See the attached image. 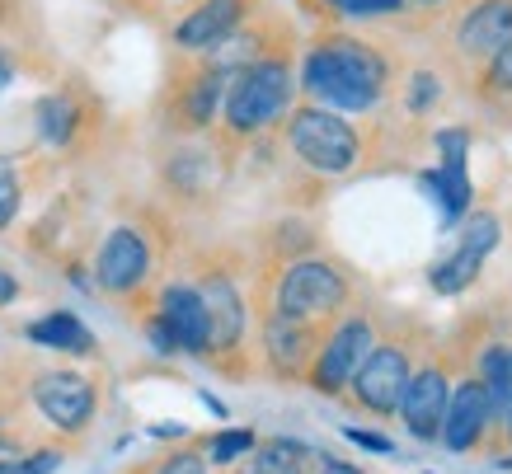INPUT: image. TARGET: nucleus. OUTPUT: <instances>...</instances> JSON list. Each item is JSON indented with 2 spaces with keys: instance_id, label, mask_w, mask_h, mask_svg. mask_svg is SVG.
Returning a JSON list of instances; mask_svg holds the SVG:
<instances>
[{
  "instance_id": "nucleus-35",
  "label": "nucleus",
  "mask_w": 512,
  "mask_h": 474,
  "mask_svg": "<svg viewBox=\"0 0 512 474\" xmlns=\"http://www.w3.org/2000/svg\"><path fill=\"white\" fill-rule=\"evenodd\" d=\"M414 5H442V0H414Z\"/></svg>"
},
{
  "instance_id": "nucleus-30",
  "label": "nucleus",
  "mask_w": 512,
  "mask_h": 474,
  "mask_svg": "<svg viewBox=\"0 0 512 474\" xmlns=\"http://www.w3.org/2000/svg\"><path fill=\"white\" fill-rule=\"evenodd\" d=\"M348 442L367 446V451H381V456H386V451H390V442H386V437H376V432H362V428H348Z\"/></svg>"
},
{
  "instance_id": "nucleus-2",
  "label": "nucleus",
  "mask_w": 512,
  "mask_h": 474,
  "mask_svg": "<svg viewBox=\"0 0 512 474\" xmlns=\"http://www.w3.org/2000/svg\"><path fill=\"white\" fill-rule=\"evenodd\" d=\"M292 94H296L292 66H287V57H278V52L240 66V71H231L226 94H221V118H226V132H231L235 141L259 137L264 127H273L282 113L292 108Z\"/></svg>"
},
{
  "instance_id": "nucleus-31",
  "label": "nucleus",
  "mask_w": 512,
  "mask_h": 474,
  "mask_svg": "<svg viewBox=\"0 0 512 474\" xmlns=\"http://www.w3.org/2000/svg\"><path fill=\"white\" fill-rule=\"evenodd\" d=\"M10 301H19V277L10 268H0V310L10 306Z\"/></svg>"
},
{
  "instance_id": "nucleus-8",
  "label": "nucleus",
  "mask_w": 512,
  "mask_h": 474,
  "mask_svg": "<svg viewBox=\"0 0 512 474\" xmlns=\"http://www.w3.org/2000/svg\"><path fill=\"white\" fill-rule=\"evenodd\" d=\"M409 385V352L400 343H372V352L362 357V367L353 371V395L357 404L376 418L400 409V395Z\"/></svg>"
},
{
  "instance_id": "nucleus-34",
  "label": "nucleus",
  "mask_w": 512,
  "mask_h": 474,
  "mask_svg": "<svg viewBox=\"0 0 512 474\" xmlns=\"http://www.w3.org/2000/svg\"><path fill=\"white\" fill-rule=\"evenodd\" d=\"M503 423H508V437H512V404H508V418H503Z\"/></svg>"
},
{
  "instance_id": "nucleus-24",
  "label": "nucleus",
  "mask_w": 512,
  "mask_h": 474,
  "mask_svg": "<svg viewBox=\"0 0 512 474\" xmlns=\"http://www.w3.org/2000/svg\"><path fill=\"white\" fill-rule=\"evenodd\" d=\"M19 202H24V179H19L15 165H5V160H0V230L19 216Z\"/></svg>"
},
{
  "instance_id": "nucleus-32",
  "label": "nucleus",
  "mask_w": 512,
  "mask_h": 474,
  "mask_svg": "<svg viewBox=\"0 0 512 474\" xmlns=\"http://www.w3.org/2000/svg\"><path fill=\"white\" fill-rule=\"evenodd\" d=\"M320 474H362L357 465H348V460H339V456H325L320 460Z\"/></svg>"
},
{
  "instance_id": "nucleus-38",
  "label": "nucleus",
  "mask_w": 512,
  "mask_h": 474,
  "mask_svg": "<svg viewBox=\"0 0 512 474\" xmlns=\"http://www.w3.org/2000/svg\"><path fill=\"white\" fill-rule=\"evenodd\" d=\"M156 5H160V0H156Z\"/></svg>"
},
{
  "instance_id": "nucleus-17",
  "label": "nucleus",
  "mask_w": 512,
  "mask_h": 474,
  "mask_svg": "<svg viewBox=\"0 0 512 474\" xmlns=\"http://www.w3.org/2000/svg\"><path fill=\"white\" fill-rule=\"evenodd\" d=\"M264 352L278 376H306L315 362V324L311 320H287V315H268L264 320Z\"/></svg>"
},
{
  "instance_id": "nucleus-7",
  "label": "nucleus",
  "mask_w": 512,
  "mask_h": 474,
  "mask_svg": "<svg viewBox=\"0 0 512 474\" xmlns=\"http://www.w3.org/2000/svg\"><path fill=\"white\" fill-rule=\"evenodd\" d=\"M367 352H372V320H367V315H348V320L315 348L311 385L320 395H339L343 385L353 381V371L362 367Z\"/></svg>"
},
{
  "instance_id": "nucleus-12",
  "label": "nucleus",
  "mask_w": 512,
  "mask_h": 474,
  "mask_svg": "<svg viewBox=\"0 0 512 474\" xmlns=\"http://www.w3.org/2000/svg\"><path fill=\"white\" fill-rule=\"evenodd\" d=\"M498 245V216L489 212H475L466 221V230H461V245H456V254H451L447 263H437L433 268V291H442V296H456V291H466L475 277H480V263L484 254Z\"/></svg>"
},
{
  "instance_id": "nucleus-26",
  "label": "nucleus",
  "mask_w": 512,
  "mask_h": 474,
  "mask_svg": "<svg viewBox=\"0 0 512 474\" xmlns=\"http://www.w3.org/2000/svg\"><path fill=\"white\" fill-rule=\"evenodd\" d=\"M437 90H442V85H437L433 71H419V76L409 80V99H404V104H409V113H423L428 104H437Z\"/></svg>"
},
{
  "instance_id": "nucleus-36",
  "label": "nucleus",
  "mask_w": 512,
  "mask_h": 474,
  "mask_svg": "<svg viewBox=\"0 0 512 474\" xmlns=\"http://www.w3.org/2000/svg\"><path fill=\"white\" fill-rule=\"evenodd\" d=\"M0 442H5V418H0Z\"/></svg>"
},
{
  "instance_id": "nucleus-13",
  "label": "nucleus",
  "mask_w": 512,
  "mask_h": 474,
  "mask_svg": "<svg viewBox=\"0 0 512 474\" xmlns=\"http://www.w3.org/2000/svg\"><path fill=\"white\" fill-rule=\"evenodd\" d=\"M447 399H451V385H447V371L442 367H423L419 376H409V385H404V395H400L404 428L414 432L419 442H433L437 432H442Z\"/></svg>"
},
{
  "instance_id": "nucleus-4",
  "label": "nucleus",
  "mask_w": 512,
  "mask_h": 474,
  "mask_svg": "<svg viewBox=\"0 0 512 474\" xmlns=\"http://www.w3.org/2000/svg\"><path fill=\"white\" fill-rule=\"evenodd\" d=\"M348 301V277L329 259H296L282 268L278 291H273V310L287 320H329L334 310Z\"/></svg>"
},
{
  "instance_id": "nucleus-16",
  "label": "nucleus",
  "mask_w": 512,
  "mask_h": 474,
  "mask_svg": "<svg viewBox=\"0 0 512 474\" xmlns=\"http://www.w3.org/2000/svg\"><path fill=\"white\" fill-rule=\"evenodd\" d=\"M489 423H494V418H489L484 385L480 381H461L447 399V413H442V432H437V437H442L451 451H470V446L484 442Z\"/></svg>"
},
{
  "instance_id": "nucleus-5",
  "label": "nucleus",
  "mask_w": 512,
  "mask_h": 474,
  "mask_svg": "<svg viewBox=\"0 0 512 474\" xmlns=\"http://www.w3.org/2000/svg\"><path fill=\"white\" fill-rule=\"evenodd\" d=\"M198 296H202V310H207V357L240 352L249 315H245V296L235 287V277L226 268H207L198 277Z\"/></svg>"
},
{
  "instance_id": "nucleus-14",
  "label": "nucleus",
  "mask_w": 512,
  "mask_h": 474,
  "mask_svg": "<svg viewBox=\"0 0 512 474\" xmlns=\"http://www.w3.org/2000/svg\"><path fill=\"white\" fill-rule=\"evenodd\" d=\"M512 43V0H480L456 24V47L470 62H489L498 47Z\"/></svg>"
},
{
  "instance_id": "nucleus-1",
  "label": "nucleus",
  "mask_w": 512,
  "mask_h": 474,
  "mask_svg": "<svg viewBox=\"0 0 512 474\" xmlns=\"http://www.w3.org/2000/svg\"><path fill=\"white\" fill-rule=\"evenodd\" d=\"M390 66L372 43L348 38V33H325L306 47L301 57V90L320 108L334 113H367L386 94Z\"/></svg>"
},
{
  "instance_id": "nucleus-28",
  "label": "nucleus",
  "mask_w": 512,
  "mask_h": 474,
  "mask_svg": "<svg viewBox=\"0 0 512 474\" xmlns=\"http://www.w3.org/2000/svg\"><path fill=\"white\" fill-rule=\"evenodd\" d=\"M15 76H19V52H15V47L0 43V94L15 85Z\"/></svg>"
},
{
  "instance_id": "nucleus-22",
  "label": "nucleus",
  "mask_w": 512,
  "mask_h": 474,
  "mask_svg": "<svg viewBox=\"0 0 512 474\" xmlns=\"http://www.w3.org/2000/svg\"><path fill=\"white\" fill-rule=\"evenodd\" d=\"M249 446H254V432H249V428L221 432V437H212V442H207V460H212V465H235Z\"/></svg>"
},
{
  "instance_id": "nucleus-3",
  "label": "nucleus",
  "mask_w": 512,
  "mask_h": 474,
  "mask_svg": "<svg viewBox=\"0 0 512 474\" xmlns=\"http://www.w3.org/2000/svg\"><path fill=\"white\" fill-rule=\"evenodd\" d=\"M287 141H292L296 160L315 174H348L362 155V141L357 132L348 127L343 113L334 108H320V104H306V108H292L287 118Z\"/></svg>"
},
{
  "instance_id": "nucleus-11",
  "label": "nucleus",
  "mask_w": 512,
  "mask_h": 474,
  "mask_svg": "<svg viewBox=\"0 0 512 474\" xmlns=\"http://www.w3.org/2000/svg\"><path fill=\"white\" fill-rule=\"evenodd\" d=\"M254 0H198L179 24H174V43L184 52H217L235 29H245L254 19Z\"/></svg>"
},
{
  "instance_id": "nucleus-29",
  "label": "nucleus",
  "mask_w": 512,
  "mask_h": 474,
  "mask_svg": "<svg viewBox=\"0 0 512 474\" xmlns=\"http://www.w3.org/2000/svg\"><path fill=\"white\" fill-rule=\"evenodd\" d=\"M146 334H151V348H156V352H165V357H170V352H179V348H174V338H170V329H165V324H160V320H151V324H146Z\"/></svg>"
},
{
  "instance_id": "nucleus-18",
  "label": "nucleus",
  "mask_w": 512,
  "mask_h": 474,
  "mask_svg": "<svg viewBox=\"0 0 512 474\" xmlns=\"http://www.w3.org/2000/svg\"><path fill=\"white\" fill-rule=\"evenodd\" d=\"M33 123H38V137L47 146H71L80 137V127H85V104L71 90H47L33 104Z\"/></svg>"
},
{
  "instance_id": "nucleus-9",
  "label": "nucleus",
  "mask_w": 512,
  "mask_h": 474,
  "mask_svg": "<svg viewBox=\"0 0 512 474\" xmlns=\"http://www.w3.org/2000/svg\"><path fill=\"white\" fill-rule=\"evenodd\" d=\"M146 277H151V245H146V235L132 226L109 230L104 245H99V259H94V282H99V291L132 296V291L146 287Z\"/></svg>"
},
{
  "instance_id": "nucleus-6",
  "label": "nucleus",
  "mask_w": 512,
  "mask_h": 474,
  "mask_svg": "<svg viewBox=\"0 0 512 474\" xmlns=\"http://www.w3.org/2000/svg\"><path fill=\"white\" fill-rule=\"evenodd\" d=\"M33 404L57 432H85L94 409H99V390L76 371H43L33 376Z\"/></svg>"
},
{
  "instance_id": "nucleus-27",
  "label": "nucleus",
  "mask_w": 512,
  "mask_h": 474,
  "mask_svg": "<svg viewBox=\"0 0 512 474\" xmlns=\"http://www.w3.org/2000/svg\"><path fill=\"white\" fill-rule=\"evenodd\" d=\"M489 90L494 94H512V43L498 47L489 57Z\"/></svg>"
},
{
  "instance_id": "nucleus-37",
  "label": "nucleus",
  "mask_w": 512,
  "mask_h": 474,
  "mask_svg": "<svg viewBox=\"0 0 512 474\" xmlns=\"http://www.w3.org/2000/svg\"><path fill=\"white\" fill-rule=\"evenodd\" d=\"M503 465H508V470H512V460H503Z\"/></svg>"
},
{
  "instance_id": "nucleus-15",
  "label": "nucleus",
  "mask_w": 512,
  "mask_h": 474,
  "mask_svg": "<svg viewBox=\"0 0 512 474\" xmlns=\"http://www.w3.org/2000/svg\"><path fill=\"white\" fill-rule=\"evenodd\" d=\"M156 320L170 329V338H174V348L179 352L207 357V310H202L198 287H188V282H170V287L160 291Z\"/></svg>"
},
{
  "instance_id": "nucleus-33",
  "label": "nucleus",
  "mask_w": 512,
  "mask_h": 474,
  "mask_svg": "<svg viewBox=\"0 0 512 474\" xmlns=\"http://www.w3.org/2000/svg\"><path fill=\"white\" fill-rule=\"evenodd\" d=\"M5 15H10V0H0V24H5Z\"/></svg>"
},
{
  "instance_id": "nucleus-20",
  "label": "nucleus",
  "mask_w": 512,
  "mask_h": 474,
  "mask_svg": "<svg viewBox=\"0 0 512 474\" xmlns=\"http://www.w3.org/2000/svg\"><path fill=\"white\" fill-rule=\"evenodd\" d=\"M306 460L311 451L292 437H273V442H254L240 456V470L235 474H306Z\"/></svg>"
},
{
  "instance_id": "nucleus-25",
  "label": "nucleus",
  "mask_w": 512,
  "mask_h": 474,
  "mask_svg": "<svg viewBox=\"0 0 512 474\" xmlns=\"http://www.w3.org/2000/svg\"><path fill=\"white\" fill-rule=\"evenodd\" d=\"M404 0H339L334 5V15L343 19H376V15H395Z\"/></svg>"
},
{
  "instance_id": "nucleus-10",
  "label": "nucleus",
  "mask_w": 512,
  "mask_h": 474,
  "mask_svg": "<svg viewBox=\"0 0 512 474\" xmlns=\"http://www.w3.org/2000/svg\"><path fill=\"white\" fill-rule=\"evenodd\" d=\"M226 80L231 71H221L212 57L198 66H188L184 76L170 85V118L179 132H202V127H212L221 108V94H226Z\"/></svg>"
},
{
  "instance_id": "nucleus-21",
  "label": "nucleus",
  "mask_w": 512,
  "mask_h": 474,
  "mask_svg": "<svg viewBox=\"0 0 512 474\" xmlns=\"http://www.w3.org/2000/svg\"><path fill=\"white\" fill-rule=\"evenodd\" d=\"M475 381L484 385V399H489V418H508V404H512V348H503V343L484 348L480 376H475Z\"/></svg>"
},
{
  "instance_id": "nucleus-23",
  "label": "nucleus",
  "mask_w": 512,
  "mask_h": 474,
  "mask_svg": "<svg viewBox=\"0 0 512 474\" xmlns=\"http://www.w3.org/2000/svg\"><path fill=\"white\" fill-rule=\"evenodd\" d=\"M141 474H207V456L198 446H184V451H170L165 460H151Z\"/></svg>"
},
{
  "instance_id": "nucleus-19",
  "label": "nucleus",
  "mask_w": 512,
  "mask_h": 474,
  "mask_svg": "<svg viewBox=\"0 0 512 474\" xmlns=\"http://www.w3.org/2000/svg\"><path fill=\"white\" fill-rule=\"evenodd\" d=\"M24 334H29L38 348L71 352V357H94V352H99L90 324L80 320V315H71V310H52V315H43V320H33Z\"/></svg>"
}]
</instances>
